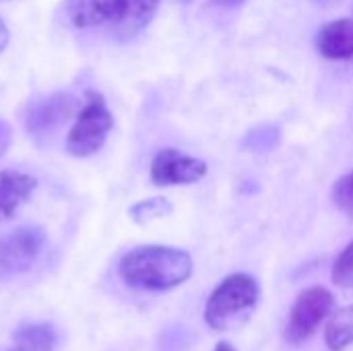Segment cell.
Listing matches in <instances>:
<instances>
[{"label": "cell", "instance_id": "10", "mask_svg": "<svg viewBox=\"0 0 353 351\" xmlns=\"http://www.w3.org/2000/svg\"><path fill=\"white\" fill-rule=\"evenodd\" d=\"M316 52L327 60H353V19H337L316 33Z\"/></svg>", "mask_w": 353, "mask_h": 351}, {"label": "cell", "instance_id": "11", "mask_svg": "<svg viewBox=\"0 0 353 351\" xmlns=\"http://www.w3.org/2000/svg\"><path fill=\"white\" fill-rule=\"evenodd\" d=\"M58 335L48 323L23 325L12 335L10 351H54Z\"/></svg>", "mask_w": 353, "mask_h": 351}, {"label": "cell", "instance_id": "5", "mask_svg": "<svg viewBox=\"0 0 353 351\" xmlns=\"http://www.w3.org/2000/svg\"><path fill=\"white\" fill-rule=\"evenodd\" d=\"M46 246V234L37 225H21L0 236V275L12 277L29 271Z\"/></svg>", "mask_w": 353, "mask_h": 351}, {"label": "cell", "instance_id": "14", "mask_svg": "<svg viewBox=\"0 0 353 351\" xmlns=\"http://www.w3.org/2000/svg\"><path fill=\"white\" fill-rule=\"evenodd\" d=\"M333 281L339 288H353V242H350L333 265Z\"/></svg>", "mask_w": 353, "mask_h": 351}, {"label": "cell", "instance_id": "7", "mask_svg": "<svg viewBox=\"0 0 353 351\" xmlns=\"http://www.w3.org/2000/svg\"><path fill=\"white\" fill-rule=\"evenodd\" d=\"M149 174L155 186L194 184L207 176V163L178 149H161L153 157Z\"/></svg>", "mask_w": 353, "mask_h": 351}, {"label": "cell", "instance_id": "18", "mask_svg": "<svg viewBox=\"0 0 353 351\" xmlns=\"http://www.w3.org/2000/svg\"><path fill=\"white\" fill-rule=\"evenodd\" d=\"M213 351H236V348H234L232 343H228V341H219Z\"/></svg>", "mask_w": 353, "mask_h": 351}, {"label": "cell", "instance_id": "17", "mask_svg": "<svg viewBox=\"0 0 353 351\" xmlns=\"http://www.w3.org/2000/svg\"><path fill=\"white\" fill-rule=\"evenodd\" d=\"M6 46H8V29H6L4 21L0 19V54L4 52Z\"/></svg>", "mask_w": 353, "mask_h": 351}, {"label": "cell", "instance_id": "4", "mask_svg": "<svg viewBox=\"0 0 353 351\" xmlns=\"http://www.w3.org/2000/svg\"><path fill=\"white\" fill-rule=\"evenodd\" d=\"M335 308V298L327 288H308L304 290L288 317V327H285V339L292 345H302L308 339L314 337V333L325 325V321L333 314Z\"/></svg>", "mask_w": 353, "mask_h": 351}, {"label": "cell", "instance_id": "16", "mask_svg": "<svg viewBox=\"0 0 353 351\" xmlns=\"http://www.w3.org/2000/svg\"><path fill=\"white\" fill-rule=\"evenodd\" d=\"M8 145H10V126L4 120H0V157L4 155Z\"/></svg>", "mask_w": 353, "mask_h": 351}, {"label": "cell", "instance_id": "15", "mask_svg": "<svg viewBox=\"0 0 353 351\" xmlns=\"http://www.w3.org/2000/svg\"><path fill=\"white\" fill-rule=\"evenodd\" d=\"M333 203L341 213L353 219V172L341 176L333 186Z\"/></svg>", "mask_w": 353, "mask_h": 351}, {"label": "cell", "instance_id": "6", "mask_svg": "<svg viewBox=\"0 0 353 351\" xmlns=\"http://www.w3.org/2000/svg\"><path fill=\"white\" fill-rule=\"evenodd\" d=\"M74 112V97L66 93H52L29 101L25 112V130L37 143L52 137L68 116Z\"/></svg>", "mask_w": 353, "mask_h": 351}, {"label": "cell", "instance_id": "3", "mask_svg": "<svg viewBox=\"0 0 353 351\" xmlns=\"http://www.w3.org/2000/svg\"><path fill=\"white\" fill-rule=\"evenodd\" d=\"M112 128L114 116L105 103V97L97 91H87L85 103L68 132L66 151L74 157H89L103 147Z\"/></svg>", "mask_w": 353, "mask_h": 351}, {"label": "cell", "instance_id": "19", "mask_svg": "<svg viewBox=\"0 0 353 351\" xmlns=\"http://www.w3.org/2000/svg\"><path fill=\"white\" fill-rule=\"evenodd\" d=\"M215 2H219V4H240L244 0H215Z\"/></svg>", "mask_w": 353, "mask_h": 351}, {"label": "cell", "instance_id": "8", "mask_svg": "<svg viewBox=\"0 0 353 351\" xmlns=\"http://www.w3.org/2000/svg\"><path fill=\"white\" fill-rule=\"evenodd\" d=\"M122 0H64L66 19L79 29L108 27L112 31L122 17Z\"/></svg>", "mask_w": 353, "mask_h": 351}, {"label": "cell", "instance_id": "9", "mask_svg": "<svg viewBox=\"0 0 353 351\" xmlns=\"http://www.w3.org/2000/svg\"><path fill=\"white\" fill-rule=\"evenodd\" d=\"M37 180L29 174L4 170L0 172V223L17 215V211L31 199Z\"/></svg>", "mask_w": 353, "mask_h": 351}, {"label": "cell", "instance_id": "1", "mask_svg": "<svg viewBox=\"0 0 353 351\" xmlns=\"http://www.w3.org/2000/svg\"><path fill=\"white\" fill-rule=\"evenodd\" d=\"M118 271L124 283L134 290L170 292L190 279L192 259L180 248L147 244L128 250Z\"/></svg>", "mask_w": 353, "mask_h": 351}, {"label": "cell", "instance_id": "12", "mask_svg": "<svg viewBox=\"0 0 353 351\" xmlns=\"http://www.w3.org/2000/svg\"><path fill=\"white\" fill-rule=\"evenodd\" d=\"M325 343L331 351H347L353 348V304L331 317L325 329Z\"/></svg>", "mask_w": 353, "mask_h": 351}, {"label": "cell", "instance_id": "2", "mask_svg": "<svg viewBox=\"0 0 353 351\" xmlns=\"http://www.w3.org/2000/svg\"><path fill=\"white\" fill-rule=\"evenodd\" d=\"M261 300V288L248 273L225 277L209 296L205 306V323L213 331H228L248 321Z\"/></svg>", "mask_w": 353, "mask_h": 351}, {"label": "cell", "instance_id": "13", "mask_svg": "<svg viewBox=\"0 0 353 351\" xmlns=\"http://www.w3.org/2000/svg\"><path fill=\"white\" fill-rule=\"evenodd\" d=\"M130 217L134 223H149L153 219H159V217H165L168 213H172V203L168 199H147V201H139L137 205L130 207Z\"/></svg>", "mask_w": 353, "mask_h": 351}]
</instances>
